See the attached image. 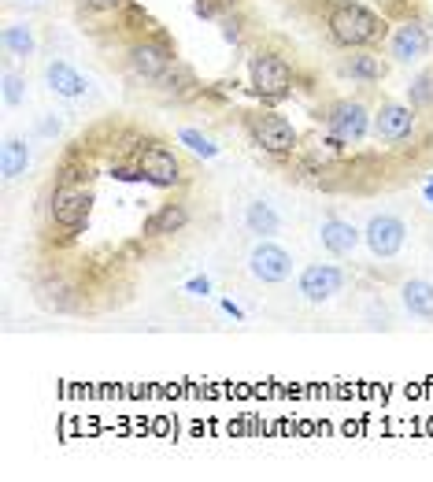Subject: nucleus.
Wrapping results in <instances>:
<instances>
[{"label":"nucleus","instance_id":"nucleus-1","mask_svg":"<svg viewBox=\"0 0 433 482\" xmlns=\"http://www.w3.org/2000/svg\"><path fill=\"white\" fill-rule=\"evenodd\" d=\"M327 34L337 48H374L382 45L389 26L363 0H327Z\"/></svg>","mask_w":433,"mask_h":482},{"label":"nucleus","instance_id":"nucleus-2","mask_svg":"<svg viewBox=\"0 0 433 482\" xmlns=\"http://www.w3.org/2000/svg\"><path fill=\"white\" fill-rule=\"evenodd\" d=\"M248 89L263 104L289 100L293 89H297V67L275 48H256L252 60H248Z\"/></svg>","mask_w":433,"mask_h":482},{"label":"nucleus","instance_id":"nucleus-3","mask_svg":"<svg viewBox=\"0 0 433 482\" xmlns=\"http://www.w3.org/2000/svg\"><path fill=\"white\" fill-rule=\"evenodd\" d=\"M241 127H245L248 141H252L259 152L275 156V159L297 156V149H300V134H297V127H293L286 116L270 112V108L245 112V116H241Z\"/></svg>","mask_w":433,"mask_h":482},{"label":"nucleus","instance_id":"nucleus-4","mask_svg":"<svg viewBox=\"0 0 433 482\" xmlns=\"http://www.w3.org/2000/svg\"><path fill=\"white\" fill-rule=\"evenodd\" d=\"M175 64H178L175 45H171L167 34H159V30L141 34V37H134V41L126 45V67H130V75L141 78V82H159Z\"/></svg>","mask_w":433,"mask_h":482},{"label":"nucleus","instance_id":"nucleus-5","mask_svg":"<svg viewBox=\"0 0 433 482\" xmlns=\"http://www.w3.org/2000/svg\"><path fill=\"white\" fill-rule=\"evenodd\" d=\"M89 216H93V190L89 186H71V182H56L48 197V220L52 227H60L67 238H78L89 231Z\"/></svg>","mask_w":433,"mask_h":482},{"label":"nucleus","instance_id":"nucleus-6","mask_svg":"<svg viewBox=\"0 0 433 482\" xmlns=\"http://www.w3.org/2000/svg\"><path fill=\"white\" fill-rule=\"evenodd\" d=\"M322 119H327V130H330V141H327V145H334V149L359 145V141L374 130V119H370V112H367V104H359V100H352V97L334 100Z\"/></svg>","mask_w":433,"mask_h":482},{"label":"nucleus","instance_id":"nucleus-7","mask_svg":"<svg viewBox=\"0 0 433 482\" xmlns=\"http://www.w3.org/2000/svg\"><path fill=\"white\" fill-rule=\"evenodd\" d=\"M134 164L141 168L145 182L156 186V190H175V186H182V159L164 141H141L137 152H134Z\"/></svg>","mask_w":433,"mask_h":482},{"label":"nucleus","instance_id":"nucleus-8","mask_svg":"<svg viewBox=\"0 0 433 482\" xmlns=\"http://www.w3.org/2000/svg\"><path fill=\"white\" fill-rule=\"evenodd\" d=\"M248 272H252V279H259L267 286H278V282H286L293 275V256L282 245H275L270 238H263L252 249V256H248Z\"/></svg>","mask_w":433,"mask_h":482},{"label":"nucleus","instance_id":"nucleus-9","mask_svg":"<svg viewBox=\"0 0 433 482\" xmlns=\"http://www.w3.org/2000/svg\"><path fill=\"white\" fill-rule=\"evenodd\" d=\"M429 48H433L429 30H426L418 19H404V23L389 34V56H393L397 64H418V60L429 56Z\"/></svg>","mask_w":433,"mask_h":482},{"label":"nucleus","instance_id":"nucleus-10","mask_svg":"<svg viewBox=\"0 0 433 482\" xmlns=\"http://www.w3.org/2000/svg\"><path fill=\"white\" fill-rule=\"evenodd\" d=\"M363 241L378 260H393L408 241V227L397 216H374L363 231Z\"/></svg>","mask_w":433,"mask_h":482},{"label":"nucleus","instance_id":"nucleus-11","mask_svg":"<svg viewBox=\"0 0 433 482\" xmlns=\"http://www.w3.org/2000/svg\"><path fill=\"white\" fill-rule=\"evenodd\" d=\"M415 130V108L411 104H400V100H386L382 108L374 116V138L386 141V145H397V141H408Z\"/></svg>","mask_w":433,"mask_h":482},{"label":"nucleus","instance_id":"nucleus-12","mask_svg":"<svg viewBox=\"0 0 433 482\" xmlns=\"http://www.w3.org/2000/svg\"><path fill=\"white\" fill-rule=\"evenodd\" d=\"M341 290H345V272L334 267V263H307L300 272V293L307 301H315V304L337 297Z\"/></svg>","mask_w":433,"mask_h":482},{"label":"nucleus","instance_id":"nucleus-13","mask_svg":"<svg viewBox=\"0 0 433 482\" xmlns=\"http://www.w3.org/2000/svg\"><path fill=\"white\" fill-rule=\"evenodd\" d=\"M341 75L352 82H363V86H378V82H386L389 64L378 48H352V56L341 60Z\"/></svg>","mask_w":433,"mask_h":482},{"label":"nucleus","instance_id":"nucleus-14","mask_svg":"<svg viewBox=\"0 0 433 482\" xmlns=\"http://www.w3.org/2000/svg\"><path fill=\"white\" fill-rule=\"evenodd\" d=\"M186 227H189V208L182 200L159 204L145 220V238H171V234H182Z\"/></svg>","mask_w":433,"mask_h":482},{"label":"nucleus","instance_id":"nucleus-15","mask_svg":"<svg viewBox=\"0 0 433 482\" xmlns=\"http://www.w3.org/2000/svg\"><path fill=\"white\" fill-rule=\"evenodd\" d=\"M318 241H322V249L327 252H334V256H352L356 252V245L363 241V231H356L352 223H345V220H327L318 227Z\"/></svg>","mask_w":433,"mask_h":482},{"label":"nucleus","instance_id":"nucleus-16","mask_svg":"<svg viewBox=\"0 0 433 482\" xmlns=\"http://www.w3.org/2000/svg\"><path fill=\"white\" fill-rule=\"evenodd\" d=\"M156 89L164 93V97H175V100H189V97H204V86L196 82V75L178 60L164 78L156 82Z\"/></svg>","mask_w":433,"mask_h":482},{"label":"nucleus","instance_id":"nucleus-17","mask_svg":"<svg viewBox=\"0 0 433 482\" xmlns=\"http://www.w3.org/2000/svg\"><path fill=\"white\" fill-rule=\"evenodd\" d=\"M45 78H48V86H52V93H60V97H67V100H78V97H86V78L67 64V60H52L48 64V71H45Z\"/></svg>","mask_w":433,"mask_h":482},{"label":"nucleus","instance_id":"nucleus-18","mask_svg":"<svg viewBox=\"0 0 433 482\" xmlns=\"http://www.w3.org/2000/svg\"><path fill=\"white\" fill-rule=\"evenodd\" d=\"M400 301H404V308H408L415 319H433V282H426V279H408L404 290H400Z\"/></svg>","mask_w":433,"mask_h":482},{"label":"nucleus","instance_id":"nucleus-19","mask_svg":"<svg viewBox=\"0 0 433 482\" xmlns=\"http://www.w3.org/2000/svg\"><path fill=\"white\" fill-rule=\"evenodd\" d=\"M26 168H30V145L23 138H8L0 145V175L12 182L19 175H26Z\"/></svg>","mask_w":433,"mask_h":482},{"label":"nucleus","instance_id":"nucleus-20","mask_svg":"<svg viewBox=\"0 0 433 482\" xmlns=\"http://www.w3.org/2000/svg\"><path fill=\"white\" fill-rule=\"evenodd\" d=\"M245 223H248V231H252V234H259V238H275V234H278V227H282L278 211L270 208L267 200H252V204H248Z\"/></svg>","mask_w":433,"mask_h":482},{"label":"nucleus","instance_id":"nucleus-21","mask_svg":"<svg viewBox=\"0 0 433 482\" xmlns=\"http://www.w3.org/2000/svg\"><path fill=\"white\" fill-rule=\"evenodd\" d=\"M34 48H37V41H34V34H30L26 23H12V26H5V52H8V56L30 60V56H34Z\"/></svg>","mask_w":433,"mask_h":482},{"label":"nucleus","instance_id":"nucleus-22","mask_svg":"<svg viewBox=\"0 0 433 482\" xmlns=\"http://www.w3.org/2000/svg\"><path fill=\"white\" fill-rule=\"evenodd\" d=\"M116 15H119L123 30H130V34H137V37H141V34H152V30H156V23L148 19V12H145V8L137 5V0H126V5H123V8L116 12Z\"/></svg>","mask_w":433,"mask_h":482},{"label":"nucleus","instance_id":"nucleus-23","mask_svg":"<svg viewBox=\"0 0 433 482\" xmlns=\"http://www.w3.org/2000/svg\"><path fill=\"white\" fill-rule=\"evenodd\" d=\"M408 104L411 108H433V71H422L408 86Z\"/></svg>","mask_w":433,"mask_h":482},{"label":"nucleus","instance_id":"nucleus-24","mask_svg":"<svg viewBox=\"0 0 433 482\" xmlns=\"http://www.w3.org/2000/svg\"><path fill=\"white\" fill-rule=\"evenodd\" d=\"M237 5H241V0H193V12H196V19H207V23H219L223 15H230V12H237Z\"/></svg>","mask_w":433,"mask_h":482},{"label":"nucleus","instance_id":"nucleus-25","mask_svg":"<svg viewBox=\"0 0 433 482\" xmlns=\"http://www.w3.org/2000/svg\"><path fill=\"white\" fill-rule=\"evenodd\" d=\"M178 141L189 149V152H196V156H204V159H215L219 156V145H215L207 134H200V130H193V127H186V130H178Z\"/></svg>","mask_w":433,"mask_h":482},{"label":"nucleus","instance_id":"nucleus-26","mask_svg":"<svg viewBox=\"0 0 433 482\" xmlns=\"http://www.w3.org/2000/svg\"><path fill=\"white\" fill-rule=\"evenodd\" d=\"M0 93H5L8 108H15V104H23V97H26V82L15 71H5V89H0Z\"/></svg>","mask_w":433,"mask_h":482},{"label":"nucleus","instance_id":"nucleus-27","mask_svg":"<svg viewBox=\"0 0 433 482\" xmlns=\"http://www.w3.org/2000/svg\"><path fill=\"white\" fill-rule=\"evenodd\" d=\"M82 5V12H89V15H107V12H119L126 0H78Z\"/></svg>","mask_w":433,"mask_h":482},{"label":"nucleus","instance_id":"nucleus-28","mask_svg":"<svg viewBox=\"0 0 433 482\" xmlns=\"http://www.w3.org/2000/svg\"><path fill=\"white\" fill-rule=\"evenodd\" d=\"M219 26H223V37H227L230 45H237V41H241V30H245V26H241V15H237V12L223 15V19H219Z\"/></svg>","mask_w":433,"mask_h":482},{"label":"nucleus","instance_id":"nucleus-29","mask_svg":"<svg viewBox=\"0 0 433 482\" xmlns=\"http://www.w3.org/2000/svg\"><path fill=\"white\" fill-rule=\"evenodd\" d=\"M112 179H119V182H145V175H141L137 164H112Z\"/></svg>","mask_w":433,"mask_h":482},{"label":"nucleus","instance_id":"nucleus-30","mask_svg":"<svg viewBox=\"0 0 433 482\" xmlns=\"http://www.w3.org/2000/svg\"><path fill=\"white\" fill-rule=\"evenodd\" d=\"M186 293H193V297H207V293H211V279H207V275H193V279L186 282Z\"/></svg>","mask_w":433,"mask_h":482},{"label":"nucleus","instance_id":"nucleus-31","mask_svg":"<svg viewBox=\"0 0 433 482\" xmlns=\"http://www.w3.org/2000/svg\"><path fill=\"white\" fill-rule=\"evenodd\" d=\"M223 312H227V315H234V319H245V312H241L234 301H223Z\"/></svg>","mask_w":433,"mask_h":482},{"label":"nucleus","instance_id":"nucleus-32","mask_svg":"<svg viewBox=\"0 0 433 482\" xmlns=\"http://www.w3.org/2000/svg\"><path fill=\"white\" fill-rule=\"evenodd\" d=\"M422 197H426V204H433V179L422 186Z\"/></svg>","mask_w":433,"mask_h":482},{"label":"nucleus","instance_id":"nucleus-33","mask_svg":"<svg viewBox=\"0 0 433 482\" xmlns=\"http://www.w3.org/2000/svg\"><path fill=\"white\" fill-rule=\"evenodd\" d=\"M23 5H37V0H23Z\"/></svg>","mask_w":433,"mask_h":482}]
</instances>
